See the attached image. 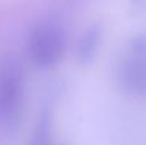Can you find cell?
Wrapping results in <instances>:
<instances>
[{
  "instance_id": "obj_1",
  "label": "cell",
  "mask_w": 146,
  "mask_h": 145,
  "mask_svg": "<svg viewBox=\"0 0 146 145\" xmlns=\"http://www.w3.org/2000/svg\"><path fill=\"white\" fill-rule=\"evenodd\" d=\"M21 92V80L14 67L10 66L0 73V123H8L14 120Z\"/></svg>"
}]
</instances>
